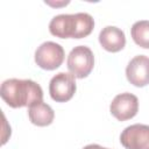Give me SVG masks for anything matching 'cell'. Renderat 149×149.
Wrapping results in <instances>:
<instances>
[{
	"label": "cell",
	"instance_id": "1",
	"mask_svg": "<svg viewBox=\"0 0 149 149\" xmlns=\"http://www.w3.org/2000/svg\"><path fill=\"white\" fill-rule=\"evenodd\" d=\"M0 95L13 108L30 107L36 102L43 101L42 87L31 79L9 78L3 80L0 87Z\"/></svg>",
	"mask_w": 149,
	"mask_h": 149
},
{
	"label": "cell",
	"instance_id": "2",
	"mask_svg": "<svg viewBox=\"0 0 149 149\" xmlns=\"http://www.w3.org/2000/svg\"><path fill=\"white\" fill-rule=\"evenodd\" d=\"M94 28V19L88 13L58 14L49 22V31L59 38H83Z\"/></svg>",
	"mask_w": 149,
	"mask_h": 149
},
{
	"label": "cell",
	"instance_id": "3",
	"mask_svg": "<svg viewBox=\"0 0 149 149\" xmlns=\"http://www.w3.org/2000/svg\"><path fill=\"white\" fill-rule=\"evenodd\" d=\"M68 69L76 78L83 79L87 77L94 66V56L92 50L86 45L74 47L68 56Z\"/></svg>",
	"mask_w": 149,
	"mask_h": 149
},
{
	"label": "cell",
	"instance_id": "4",
	"mask_svg": "<svg viewBox=\"0 0 149 149\" xmlns=\"http://www.w3.org/2000/svg\"><path fill=\"white\" fill-rule=\"evenodd\" d=\"M64 49L61 44L47 41L37 47L35 51V63L43 70H55L64 61Z\"/></svg>",
	"mask_w": 149,
	"mask_h": 149
},
{
	"label": "cell",
	"instance_id": "5",
	"mask_svg": "<svg viewBox=\"0 0 149 149\" xmlns=\"http://www.w3.org/2000/svg\"><path fill=\"white\" fill-rule=\"evenodd\" d=\"M76 77L68 72H59L55 74L49 83V93L56 102L69 101L76 92Z\"/></svg>",
	"mask_w": 149,
	"mask_h": 149
},
{
	"label": "cell",
	"instance_id": "6",
	"mask_svg": "<svg viewBox=\"0 0 149 149\" xmlns=\"http://www.w3.org/2000/svg\"><path fill=\"white\" fill-rule=\"evenodd\" d=\"M112 115L119 121H126L134 118L139 111V99L129 92L120 93L114 97L109 105Z\"/></svg>",
	"mask_w": 149,
	"mask_h": 149
},
{
	"label": "cell",
	"instance_id": "7",
	"mask_svg": "<svg viewBox=\"0 0 149 149\" xmlns=\"http://www.w3.org/2000/svg\"><path fill=\"white\" fill-rule=\"evenodd\" d=\"M120 142L126 149H149V126L134 123L126 127L120 135Z\"/></svg>",
	"mask_w": 149,
	"mask_h": 149
},
{
	"label": "cell",
	"instance_id": "8",
	"mask_svg": "<svg viewBox=\"0 0 149 149\" xmlns=\"http://www.w3.org/2000/svg\"><path fill=\"white\" fill-rule=\"evenodd\" d=\"M126 77L130 84L136 87H143L149 84V57L137 55L133 57L127 68Z\"/></svg>",
	"mask_w": 149,
	"mask_h": 149
},
{
	"label": "cell",
	"instance_id": "9",
	"mask_svg": "<svg viewBox=\"0 0 149 149\" xmlns=\"http://www.w3.org/2000/svg\"><path fill=\"white\" fill-rule=\"evenodd\" d=\"M99 43L109 52H118L126 45V35L123 30L115 26H106L99 33Z\"/></svg>",
	"mask_w": 149,
	"mask_h": 149
},
{
	"label": "cell",
	"instance_id": "10",
	"mask_svg": "<svg viewBox=\"0 0 149 149\" xmlns=\"http://www.w3.org/2000/svg\"><path fill=\"white\" fill-rule=\"evenodd\" d=\"M28 116L31 123L38 127H45L54 121L55 112L51 108V106L43 101H40L31 105L28 108Z\"/></svg>",
	"mask_w": 149,
	"mask_h": 149
},
{
	"label": "cell",
	"instance_id": "11",
	"mask_svg": "<svg viewBox=\"0 0 149 149\" xmlns=\"http://www.w3.org/2000/svg\"><path fill=\"white\" fill-rule=\"evenodd\" d=\"M133 41L141 48L149 49V20L136 21L130 29Z\"/></svg>",
	"mask_w": 149,
	"mask_h": 149
},
{
	"label": "cell",
	"instance_id": "12",
	"mask_svg": "<svg viewBox=\"0 0 149 149\" xmlns=\"http://www.w3.org/2000/svg\"><path fill=\"white\" fill-rule=\"evenodd\" d=\"M83 149H108V148H105V147H101V146H99V144H87V146H85Z\"/></svg>",
	"mask_w": 149,
	"mask_h": 149
}]
</instances>
